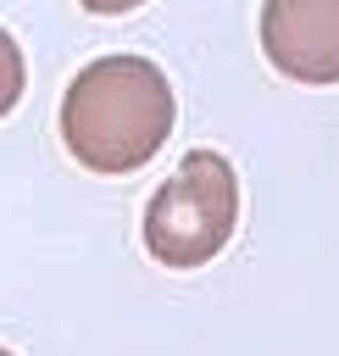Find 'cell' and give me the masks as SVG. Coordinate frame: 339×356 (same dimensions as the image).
Returning a JSON list of instances; mask_svg holds the SVG:
<instances>
[{
	"instance_id": "1",
	"label": "cell",
	"mask_w": 339,
	"mask_h": 356,
	"mask_svg": "<svg viewBox=\"0 0 339 356\" xmlns=\"http://www.w3.org/2000/svg\"><path fill=\"white\" fill-rule=\"evenodd\" d=\"M172 117V83L150 56H100L61 95V145L78 167L122 178L167 145Z\"/></svg>"
},
{
	"instance_id": "2",
	"label": "cell",
	"mask_w": 339,
	"mask_h": 356,
	"mask_svg": "<svg viewBox=\"0 0 339 356\" xmlns=\"http://www.w3.org/2000/svg\"><path fill=\"white\" fill-rule=\"evenodd\" d=\"M239 228V172L222 150H189L144 206V250L161 267H206Z\"/></svg>"
},
{
	"instance_id": "3",
	"label": "cell",
	"mask_w": 339,
	"mask_h": 356,
	"mask_svg": "<svg viewBox=\"0 0 339 356\" xmlns=\"http://www.w3.org/2000/svg\"><path fill=\"white\" fill-rule=\"evenodd\" d=\"M261 50L295 83H339V0H267Z\"/></svg>"
},
{
	"instance_id": "4",
	"label": "cell",
	"mask_w": 339,
	"mask_h": 356,
	"mask_svg": "<svg viewBox=\"0 0 339 356\" xmlns=\"http://www.w3.org/2000/svg\"><path fill=\"white\" fill-rule=\"evenodd\" d=\"M22 89H28V67H22V44L0 28V117L6 111H17V100H22Z\"/></svg>"
},
{
	"instance_id": "5",
	"label": "cell",
	"mask_w": 339,
	"mask_h": 356,
	"mask_svg": "<svg viewBox=\"0 0 339 356\" xmlns=\"http://www.w3.org/2000/svg\"><path fill=\"white\" fill-rule=\"evenodd\" d=\"M133 6H144V0H83V11H94V17H122Z\"/></svg>"
},
{
	"instance_id": "6",
	"label": "cell",
	"mask_w": 339,
	"mask_h": 356,
	"mask_svg": "<svg viewBox=\"0 0 339 356\" xmlns=\"http://www.w3.org/2000/svg\"><path fill=\"white\" fill-rule=\"evenodd\" d=\"M0 356H11V350H6V345H0Z\"/></svg>"
}]
</instances>
